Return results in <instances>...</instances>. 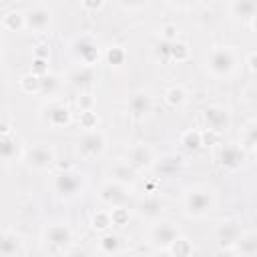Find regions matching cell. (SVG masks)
I'll return each mask as SVG.
<instances>
[{"label": "cell", "mask_w": 257, "mask_h": 257, "mask_svg": "<svg viewBox=\"0 0 257 257\" xmlns=\"http://www.w3.org/2000/svg\"><path fill=\"white\" fill-rule=\"evenodd\" d=\"M203 120H205V126L209 133H215V135H221L225 131H229L231 126V114L225 106L221 104H211L203 110Z\"/></svg>", "instance_id": "10"}, {"label": "cell", "mask_w": 257, "mask_h": 257, "mask_svg": "<svg viewBox=\"0 0 257 257\" xmlns=\"http://www.w3.org/2000/svg\"><path fill=\"white\" fill-rule=\"evenodd\" d=\"M233 253H239V255H255L257 253V235L255 233H243L241 239L237 241Z\"/></svg>", "instance_id": "27"}, {"label": "cell", "mask_w": 257, "mask_h": 257, "mask_svg": "<svg viewBox=\"0 0 257 257\" xmlns=\"http://www.w3.org/2000/svg\"><path fill=\"white\" fill-rule=\"evenodd\" d=\"M128 209L126 207H114V209H110V219H112V225H116V227H124L126 223H128Z\"/></svg>", "instance_id": "36"}, {"label": "cell", "mask_w": 257, "mask_h": 257, "mask_svg": "<svg viewBox=\"0 0 257 257\" xmlns=\"http://www.w3.org/2000/svg\"><path fill=\"white\" fill-rule=\"evenodd\" d=\"M167 253L171 255H177V257H185V255H191L193 253V243L185 237V235H179L169 247H167Z\"/></svg>", "instance_id": "28"}, {"label": "cell", "mask_w": 257, "mask_h": 257, "mask_svg": "<svg viewBox=\"0 0 257 257\" xmlns=\"http://www.w3.org/2000/svg\"><path fill=\"white\" fill-rule=\"evenodd\" d=\"M98 201L108 207V209H114V207H126V203L131 201V191H128V185H122L118 181H106L100 191H98Z\"/></svg>", "instance_id": "4"}, {"label": "cell", "mask_w": 257, "mask_h": 257, "mask_svg": "<svg viewBox=\"0 0 257 257\" xmlns=\"http://www.w3.org/2000/svg\"><path fill=\"white\" fill-rule=\"evenodd\" d=\"M155 54L159 56V58H171V42H167V40H161V42H157L155 44Z\"/></svg>", "instance_id": "40"}, {"label": "cell", "mask_w": 257, "mask_h": 257, "mask_svg": "<svg viewBox=\"0 0 257 257\" xmlns=\"http://www.w3.org/2000/svg\"><path fill=\"white\" fill-rule=\"evenodd\" d=\"M181 2H191V0H181Z\"/></svg>", "instance_id": "45"}, {"label": "cell", "mask_w": 257, "mask_h": 257, "mask_svg": "<svg viewBox=\"0 0 257 257\" xmlns=\"http://www.w3.org/2000/svg\"><path fill=\"white\" fill-rule=\"evenodd\" d=\"M18 84H20V90L26 92V94H36V92H40V88H42L40 76H36V74H32V72L22 74L20 80H18Z\"/></svg>", "instance_id": "31"}, {"label": "cell", "mask_w": 257, "mask_h": 257, "mask_svg": "<svg viewBox=\"0 0 257 257\" xmlns=\"http://www.w3.org/2000/svg\"><path fill=\"white\" fill-rule=\"evenodd\" d=\"M24 151L22 149V143L18 141L16 135L12 133H2V139H0V155H2V161L4 163H12L14 159H22L24 157Z\"/></svg>", "instance_id": "17"}, {"label": "cell", "mask_w": 257, "mask_h": 257, "mask_svg": "<svg viewBox=\"0 0 257 257\" xmlns=\"http://www.w3.org/2000/svg\"><path fill=\"white\" fill-rule=\"evenodd\" d=\"M191 58V48H189V44L185 42V40H175V42H171V60H175V62H187Z\"/></svg>", "instance_id": "29"}, {"label": "cell", "mask_w": 257, "mask_h": 257, "mask_svg": "<svg viewBox=\"0 0 257 257\" xmlns=\"http://www.w3.org/2000/svg\"><path fill=\"white\" fill-rule=\"evenodd\" d=\"M241 235H243L241 225L235 219H225L215 227V241L223 251H233Z\"/></svg>", "instance_id": "8"}, {"label": "cell", "mask_w": 257, "mask_h": 257, "mask_svg": "<svg viewBox=\"0 0 257 257\" xmlns=\"http://www.w3.org/2000/svg\"><path fill=\"white\" fill-rule=\"evenodd\" d=\"M34 56H38V58H48V56H50L48 46H46V44H38V46L34 48Z\"/></svg>", "instance_id": "43"}, {"label": "cell", "mask_w": 257, "mask_h": 257, "mask_svg": "<svg viewBox=\"0 0 257 257\" xmlns=\"http://www.w3.org/2000/svg\"><path fill=\"white\" fill-rule=\"evenodd\" d=\"M72 54L74 58L80 62V64H86V66H94L100 58V50H98V44L90 38V36H78L72 40Z\"/></svg>", "instance_id": "9"}, {"label": "cell", "mask_w": 257, "mask_h": 257, "mask_svg": "<svg viewBox=\"0 0 257 257\" xmlns=\"http://www.w3.org/2000/svg\"><path fill=\"white\" fill-rule=\"evenodd\" d=\"M153 106H155V100H153V96H151L149 90L139 88V90H135V92L128 94L126 108H128V112H131L133 118H139V120L141 118H147L153 112Z\"/></svg>", "instance_id": "11"}, {"label": "cell", "mask_w": 257, "mask_h": 257, "mask_svg": "<svg viewBox=\"0 0 257 257\" xmlns=\"http://www.w3.org/2000/svg\"><path fill=\"white\" fill-rule=\"evenodd\" d=\"M94 80H96L94 66H86V64L76 66V68H74V70H70V72H68V76H66V82H68L72 88H78V90L88 88Z\"/></svg>", "instance_id": "19"}, {"label": "cell", "mask_w": 257, "mask_h": 257, "mask_svg": "<svg viewBox=\"0 0 257 257\" xmlns=\"http://www.w3.org/2000/svg\"><path fill=\"white\" fill-rule=\"evenodd\" d=\"M98 249H100V253H104V255H114V253H120L122 241H120V237H118L116 233L104 231V233L100 235V239H98Z\"/></svg>", "instance_id": "23"}, {"label": "cell", "mask_w": 257, "mask_h": 257, "mask_svg": "<svg viewBox=\"0 0 257 257\" xmlns=\"http://www.w3.org/2000/svg\"><path fill=\"white\" fill-rule=\"evenodd\" d=\"M82 187H84V179L76 171L62 169L52 177V189L60 199H72V197L80 195Z\"/></svg>", "instance_id": "3"}, {"label": "cell", "mask_w": 257, "mask_h": 257, "mask_svg": "<svg viewBox=\"0 0 257 257\" xmlns=\"http://www.w3.org/2000/svg\"><path fill=\"white\" fill-rule=\"evenodd\" d=\"M245 64H247V68H249L251 72H257V50L247 54V58H245Z\"/></svg>", "instance_id": "42"}, {"label": "cell", "mask_w": 257, "mask_h": 257, "mask_svg": "<svg viewBox=\"0 0 257 257\" xmlns=\"http://www.w3.org/2000/svg\"><path fill=\"white\" fill-rule=\"evenodd\" d=\"M229 10L237 18H253L257 14V0H231Z\"/></svg>", "instance_id": "24"}, {"label": "cell", "mask_w": 257, "mask_h": 257, "mask_svg": "<svg viewBox=\"0 0 257 257\" xmlns=\"http://www.w3.org/2000/svg\"><path fill=\"white\" fill-rule=\"evenodd\" d=\"M207 68L215 78H229L237 70V52L233 46H213L207 54Z\"/></svg>", "instance_id": "1"}, {"label": "cell", "mask_w": 257, "mask_h": 257, "mask_svg": "<svg viewBox=\"0 0 257 257\" xmlns=\"http://www.w3.org/2000/svg\"><path fill=\"white\" fill-rule=\"evenodd\" d=\"M106 151V135L100 128L84 131L78 139V155L84 159H96Z\"/></svg>", "instance_id": "5"}, {"label": "cell", "mask_w": 257, "mask_h": 257, "mask_svg": "<svg viewBox=\"0 0 257 257\" xmlns=\"http://www.w3.org/2000/svg\"><path fill=\"white\" fill-rule=\"evenodd\" d=\"M179 143H181V147H183L185 151L195 153V151H199V149L205 145V133H203V131H197V128H189V131H185V133L181 135Z\"/></svg>", "instance_id": "22"}, {"label": "cell", "mask_w": 257, "mask_h": 257, "mask_svg": "<svg viewBox=\"0 0 257 257\" xmlns=\"http://www.w3.org/2000/svg\"><path fill=\"white\" fill-rule=\"evenodd\" d=\"M90 225H92V229H94V231H100V233L108 231V229H110V225H112L110 209H108V211H96V213L92 215Z\"/></svg>", "instance_id": "33"}, {"label": "cell", "mask_w": 257, "mask_h": 257, "mask_svg": "<svg viewBox=\"0 0 257 257\" xmlns=\"http://www.w3.org/2000/svg\"><path fill=\"white\" fill-rule=\"evenodd\" d=\"M40 84H42V88H40V92L42 94H54L58 88H60V84H62V80H60V76L58 74H54V72H48V74H44V76H40Z\"/></svg>", "instance_id": "32"}, {"label": "cell", "mask_w": 257, "mask_h": 257, "mask_svg": "<svg viewBox=\"0 0 257 257\" xmlns=\"http://www.w3.org/2000/svg\"><path fill=\"white\" fill-rule=\"evenodd\" d=\"M159 38L161 40H167V42H175L179 38V26L173 24V22H167L159 28Z\"/></svg>", "instance_id": "35"}, {"label": "cell", "mask_w": 257, "mask_h": 257, "mask_svg": "<svg viewBox=\"0 0 257 257\" xmlns=\"http://www.w3.org/2000/svg\"><path fill=\"white\" fill-rule=\"evenodd\" d=\"M183 207H185V213L189 217L203 219V217H207L215 209V197H213V193H211L209 187H203V185L191 187L185 193Z\"/></svg>", "instance_id": "2"}, {"label": "cell", "mask_w": 257, "mask_h": 257, "mask_svg": "<svg viewBox=\"0 0 257 257\" xmlns=\"http://www.w3.org/2000/svg\"><path fill=\"white\" fill-rule=\"evenodd\" d=\"M44 241L54 249H66L72 243V231L66 223H52L44 229Z\"/></svg>", "instance_id": "15"}, {"label": "cell", "mask_w": 257, "mask_h": 257, "mask_svg": "<svg viewBox=\"0 0 257 257\" xmlns=\"http://www.w3.org/2000/svg\"><path fill=\"white\" fill-rule=\"evenodd\" d=\"M22 239L16 231H4L0 237V255L2 257H14V255H22Z\"/></svg>", "instance_id": "20"}, {"label": "cell", "mask_w": 257, "mask_h": 257, "mask_svg": "<svg viewBox=\"0 0 257 257\" xmlns=\"http://www.w3.org/2000/svg\"><path fill=\"white\" fill-rule=\"evenodd\" d=\"M137 177H139V171L133 169V167L126 163V159L116 161V163L110 167V179H112V181H118V183H122V185H133V183L137 181Z\"/></svg>", "instance_id": "21"}, {"label": "cell", "mask_w": 257, "mask_h": 257, "mask_svg": "<svg viewBox=\"0 0 257 257\" xmlns=\"http://www.w3.org/2000/svg\"><path fill=\"white\" fill-rule=\"evenodd\" d=\"M243 143H245V147H249V149H253L257 153V124H249L245 128Z\"/></svg>", "instance_id": "39"}, {"label": "cell", "mask_w": 257, "mask_h": 257, "mask_svg": "<svg viewBox=\"0 0 257 257\" xmlns=\"http://www.w3.org/2000/svg\"><path fill=\"white\" fill-rule=\"evenodd\" d=\"M179 235H181V231H179V227L175 223H171V221H157L153 225V229H151V243L155 247H161V249L167 251V247Z\"/></svg>", "instance_id": "13"}, {"label": "cell", "mask_w": 257, "mask_h": 257, "mask_svg": "<svg viewBox=\"0 0 257 257\" xmlns=\"http://www.w3.org/2000/svg\"><path fill=\"white\" fill-rule=\"evenodd\" d=\"M187 98H189V94H187V90H185L183 84H173V86H169V88L165 90V102H167L169 106H173V108L185 106Z\"/></svg>", "instance_id": "25"}, {"label": "cell", "mask_w": 257, "mask_h": 257, "mask_svg": "<svg viewBox=\"0 0 257 257\" xmlns=\"http://www.w3.org/2000/svg\"><path fill=\"white\" fill-rule=\"evenodd\" d=\"M80 4L86 12H96L104 6V0H80Z\"/></svg>", "instance_id": "41"}, {"label": "cell", "mask_w": 257, "mask_h": 257, "mask_svg": "<svg viewBox=\"0 0 257 257\" xmlns=\"http://www.w3.org/2000/svg\"><path fill=\"white\" fill-rule=\"evenodd\" d=\"M163 211H165V203L157 195H147L137 205V213L145 221H159L161 215H163Z\"/></svg>", "instance_id": "16"}, {"label": "cell", "mask_w": 257, "mask_h": 257, "mask_svg": "<svg viewBox=\"0 0 257 257\" xmlns=\"http://www.w3.org/2000/svg\"><path fill=\"white\" fill-rule=\"evenodd\" d=\"M24 20H26V30H30L34 34H44L50 28L52 14L44 6H34L24 12Z\"/></svg>", "instance_id": "14"}, {"label": "cell", "mask_w": 257, "mask_h": 257, "mask_svg": "<svg viewBox=\"0 0 257 257\" xmlns=\"http://www.w3.org/2000/svg\"><path fill=\"white\" fill-rule=\"evenodd\" d=\"M40 118L52 126V128H60V126H68L72 120V112L68 108V104L60 102V100H48L42 108H40Z\"/></svg>", "instance_id": "7"}, {"label": "cell", "mask_w": 257, "mask_h": 257, "mask_svg": "<svg viewBox=\"0 0 257 257\" xmlns=\"http://www.w3.org/2000/svg\"><path fill=\"white\" fill-rule=\"evenodd\" d=\"M219 163H221L223 169L237 171L245 163V151L239 145H225L219 153Z\"/></svg>", "instance_id": "18"}, {"label": "cell", "mask_w": 257, "mask_h": 257, "mask_svg": "<svg viewBox=\"0 0 257 257\" xmlns=\"http://www.w3.org/2000/svg\"><path fill=\"white\" fill-rule=\"evenodd\" d=\"M76 106H78V112H82V110H94L96 100H94V96L90 92H82L76 98Z\"/></svg>", "instance_id": "38"}, {"label": "cell", "mask_w": 257, "mask_h": 257, "mask_svg": "<svg viewBox=\"0 0 257 257\" xmlns=\"http://www.w3.org/2000/svg\"><path fill=\"white\" fill-rule=\"evenodd\" d=\"M22 161L30 171H48L54 165L56 155H54V149L48 145H34L24 151Z\"/></svg>", "instance_id": "6"}, {"label": "cell", "mask_w": 257, "mask_h": 257, "mask_svg": "<svg viewBox=\"0 0 257 257\" xmlns=\"http://www.w3.org/2000/svg\"><path fill=\"white\" fill-rule=\"evenodd\" d=\"M30 72L36 74V76L48 74V72H50V70H48V58H38V56H34V58H32V64H30Z\"/></svg>", "instance_id": "37"}, {"label": "cell", "mask_w": 257, "mask_h": 257, "mask_svg": "<svg viewBox=\"0 0 257 257\" xmlns=\"http://www.w3.org/2000/svg\"><path fill=\"white\" fill-rule=\"evenodd\" d=\"M251 28H253V30L257 32V14H255V16L251 18Z\"/></svg>", "instance_id": "44"}, {"label": "cell", "mask_w": 257, "mask_h": 257, "mask_svg": "<svg viewBox=\"0 0 257 257\" xmlns=\"http://www.w3.org/2000/svg\"><path fill=\"white\" fill-rule=\"evenodd\" d=\"M126 163L137 169L139 173L143 171H149L153 165H155V153L149 145L145 143H135L128 151H126Z\"/></svg>", "instance_id": "12"}, {"label": "cell", "mask_w": 257, "mask_h": 257, "mask_svg": "<svg viewBox=\"0 0 257 257\" xmlns=\"http://www.w3.org/2000/svg\"><path fill=\"white\" fill-rule=\"evenodd\" d=\"M104 60H106V64L118 68V66H122L126 62V52H124L122 46H108L104 50Z\"/></svg>", "instance_id": "30"}, {"label": "cell", "mask_w": 257, "mask_h": 257, "mask_svg": "<svg viewBox=\"0 0 257 257\" xmlns=\"http://www.w3.org/2000/svg\"><path fill=\"white\" fill-rule=\"evenodd\" d=\"M2 26L4 30L8 32H20L22 28H26V20H24V14L18 12V10H10L2 16Z\"/></svg>", "instance_id": "26"}, {"label": "cell", "mask_w": 257, "mask_h": 257, "mask_svg": "<svg viewBox=\"0 0 257 257\" xmlns=\"http://www.w3.org/2000/svg\"><path fill=\"white\" fill-rule=\"evenodd\" d=\"M78 122L84 131H90V128H98V116L94 110H82L78 114Z\"/></svg>", "instance_id": "34"}]
</instances>
